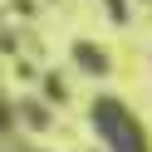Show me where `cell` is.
Segmentation results:
<instances>
[{"label":"cell","mask_w":152,"mask_h":152,"mask_svg":"<svg viewBox=\"0 0 152 152\" xmlns=\"http://www.w3.org/2000/svg\"><path fill=\"white\" fill-rule=\"evenodd\" d=\"M74 59H79L88 74H108V59H103L98 49H88V44H74Z\"/></svg>","instance_id":"cell-2"},{"label":"cell","mask_w":152,"mask_h":152,"mask_svg":"<svg viewBox=\"0 0 152 152\" xmlns=\"http://www.w3.org/2000/svg\"><path fill=\"white\" fill-rule=\"evenodd\" d=\"M93 123H98L103 142H108L113 152H147V137H142V128L132 123V113L123 108V103L98 98V103H93Z\"/></svg>","instance_id":"cell-1"}]
</instances>
